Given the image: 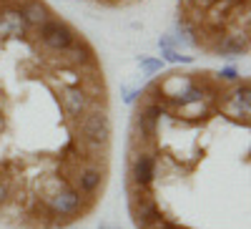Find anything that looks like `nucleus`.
I'll return each mask as SVG.
<instances>
[{"label": "nucleus", "instance_id": "2", "mask_svg": "<svg viewBox=\"0 0 251 229\" xmlns=\"http://www.w3.org/2000/svg\"><path fill=\"white\" fill-rule=\"evenodd\" d=\"M138 66H141V71L146 76H156V73L163 71V60L161 58H153V56H141L138 58Z\"/></svg>", "mask_w": 251, "mask_h": 229}, {"label": "nucleus", "instance_id": "3", "mask_svg": "<svg viewBox=\"0 0 251 229\" xmlns=\"http://www.w3.org/2000/svg\"><path fill=\"white\" fill-rule=\"evenodd\" d=\"M161 60L163 63H191L194 56H183L176 48H161Z\"/></svg>", "mask_w": 251, "mask_h": 229}, {"label": "nucleus", "instance_id": "1", "mask_svg": "<svg viewBox=\"0 0 251 229\" xmlns=\"http://www.w3.org/2000/svg\"><path fill=\"white\" fill-rule=\"evenodd\" d=\"M78 30L68 23L66 18H60V15H50L46 23H40L35 28V40L40 43V48H46L50 53H60V51H66L71 48L75 40H78Z\"/></svg>", "mask_w": 251, "mask_h": 229}, {"label": "nucleus", "instance_id": "4", "mask_svg": "<svg viewBox=\"0 0 251 229\" xmlns=\"http://www.w3.org/2000/svg\"><path fill=\"white\" fill-rule=\"evenodd\" d=\"M98 229H118V227H113V224H106V222H100V224H98Z\"/></svg>", "mask_w": 251, "mask_h": 229}]
</instances>
